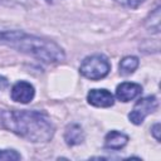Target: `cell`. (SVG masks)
I'll return each instance as SVG.
<instances>
[{
    "label": "cell",
    "mask_w": 161,
    "mask_h": 161,
    "mask_svg": "<svg viewBox=\"0 0 161 161\" xmlns=\"http://www.w3.org/2000/svg\"><path fill=\"white\" fill-rule=\"evenodd\" d=\"M0 128L9 130L30 142H48L54 125L45 112L29 109H0Z\"/></svg>",
    "instance_id": "cell-1"
},
{
    "label": "cell",
    "mask_w": 161,
    "mask_h": 161,
    "mask_svg": "<svg viewBox=\"0 0 161 161\" xmlns=\"http://www.w3.org/2000/svg\"><path fill=\"white\" fill-rule=\"evenodd\" d=\"M156 108H157V99L155 96L143 97L140 101H137L133 109L128 114V118L133 125H141L148 114L156 111Z\"/></svg>",
    "instance_id": "cell-4"
},
{
    "label": "cell",
    "mask_w": 161,
    "mask_h": 161,
    "mask_svg": "<svg viewBox=\"0 0 161 161\" xmlns=\"http://www.w3.org/2000/svg\"><path fill=\"white\" fill-rule=\"evenodd\" d=\"M109 69H111V64H109L108 59L101 54H96V55L84 58V60L82 62V64L79 67L80 74L92 80L104 78L109 73Z\"/></svg>",
    "instance_id": "cell-3"
},
{
    "label": "cell",
    "mask_w": 161,
    "mask_h": 161,
    "mask_svg": "<svg viewBox=\"0 0 161 161\" xmlns=\"http://www.w3.org/2000/svg\"><path fill=\"white\" fill-rule=\"evenodd\" d=\"M138 58L136 57H125L121 62H119V73L122 75H130L132 74L137 67H138Z\"/></svg>",
    "instance_id": "cell-10"
},
{
    "label": "cell",
    "mask_w": 161,
    "mask_h": 161,
    "mask_svg": "<svg viewBox=\"0 0 161 161\" xmlns=\"http://www.w3.org/2000/svg\"><path fill=\"white\" fill-rule=\"evenodd\" d=\"M152 135L155 136V138L157 140V141H160V123H156V125H153V127H152Z\"/></svg>",
    "instance_id": "cell-14"
},
{
    "label": "cell",
    "mask_w": 161,
    "mask_h": 161,
    "mask_svg": "<svg viewBox=\"0 0 161 161\" xmlns=\"http://www.w3.org/2000/svg\"><path fill=\"white\" fill-rule=\"evenodd\" d=\"M88 103L94 107H111L114 103V98L107 89H91L87 96Z\"/></svg>",
    "instance_id": "cell-6"
},
{
    "label": "cell",
    "mask_w": 161,
    "mask_h": 161,
    "mask_svg": "<svg viewBox=\"0 0 161 161\" xmlns=\"http://www.w3.org/2000/svg\"><path fill=\"white\" fill-rule=\"evenodd\" d=\"M21 155L15 150H0V160H20Z\"/></svg>",
    "instance_id": "cell-12"
},
{
    "label": "cell",
    "mask_w": 161,
    "mask_h": 161,
    "mask_svg": "<svg viewBox=\"0 0 161 161\" xmlns=\"http://www.w3.org/2000/svg\"><path fill=\"white\" fill-rule=\"evenodd\" d=\"M142 92V87L137 83L123 82L116 88V97L122 102H130L137 98Z\"/></svg>",
    "instance_id": "cell-7"
},
{
    "label": "cell",
    "mask_w": 161,
    "mask_h": 161,
    "mask_svg": "<svg viewBox=\"0 0 161 161\" xmlns=\"http://www.w3.org/2000/svg\"><path fill=\"white\" fill-rule=\"evenodd\" d=\"M34 94H35L34 87L25 80H20L15 83L14 87L11 88V98L13 101L19 103H29L34 98Z\"/></svg>",
    "instance_id": "cell-5"
},
{
    "label": "cell",
    "mask_w": 161,
    "mask_h": 161,
    "mask_svg": "<svg viewBox=\"0 0 161 161\" xmlns=\"http://www.w3.org/2000/svg\"><path fill=\"white\" fill-rule=\"evenodd\" d=\"M64 140L68 146H77L82 143L84 140V132L82 127L77 123H72L67 126L65 132H64Z\"/></svg>",
    "instance_id": "cell-9"
},
{
    "label": "cell",
    "mask_w": 161,
    "mask_h": 161,
    "mask_svg": "<svg viewBox=\"0 0 161 161\" xmlns=\"http://www.w3.org/2000/svg\"><path fill=\"white\" fill-rule=\"evenodd\" d=\"M8 86H9V80H8L5 77L0 75V91L4 89V88H6Z\"/></svg>",
    "instance_id": "cell-15"
},
{
    "label": "cell",
    "mask_w": 161,
    "mask_h": 161,
    "mask_svg": "<svg viewBox=\"0 0 161 161\" xmlns=\"http://www.w3.org/2000/svg\"><path fill=\"white\" fill-rule=\"evenodd\" d=\"M116 1L119 3V4H122V5H125V6L132 8V9L137 8V6L142 3V0H116Z\"/></svg>",
    "instance_id": "cell-13"
},
{
    "label": "cell",
    "mask_w": 161,
    "mask_h": 161,
    "mask_svg": "<svg viewBox=\"0 0 161 161\" xmlns=\"http://www.w3.org/2000/svg\"><path fill=\"white\" fill-rule=\"evenodd\" d=\"M0 43L8 44L45 63H57L64 60V52L58 44L52 40L25 34L23 31L0 30Z\"/></svg>",
    "instance_id": "cell-2"
},
{
    "label": "cell",
    "mask_w": 161,
    "mask_h": 161,
    "mask_svg": "<svg viewBox=\"0 0 161 161\" xmlns=\"http://www.w3.org/2000/svg\"><path fill=\"white\" fill-rule=\"evenodd\" d=\"M147 29L151 33H158L160 30V8H156L155 11L150 15V18L146 21Z\"/></svg>",
    "instance_id": "cell-11"
},
{
    "label": "cell",
    "mask_w": 161,
    "mask_h": 161,
    "mask_svg": "<svg viewBox=\"0 0 161 161\" xmlns=\"http://www.w3.org/2000/svg\"><path fill=\"white\" fill-rule=\"evenodd\" d=\"M127 142H128V136L116 130L108 132L104 138V146L111 150H121L127 145Z\"/></svg>",
    "instance_id": "cell-8"
}]
</instances>
